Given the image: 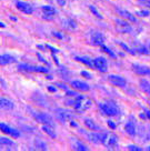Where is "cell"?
Instances as JSON below:
<instances>
[{"instance_id": "1", "label": "cell", "mask_w": 150, "mask_h": 151, "mask_svg": "<svg viewBox=\"0 0 150 151\" xmlns=\"http://www.w3.org/2000/svg\"><path fill=\"white\" fill-rule=\"evenodd\" d=\"M66 104L69 106V107H72L75 108L76 110L78 111H86L91 107V100L86 98L84 96H80L78 94L77 97H71V99H67L66 100Z\"/></svg>"}, {"instance_id": "2", "label": "cell", "mask_w": 150, "mask_h": 151, "mask_svg": "<svg viewBox=\"0 0 150 151\" xmlns=\"http://www.w3.org/2000/svg\"><path fill=\"white\" fill-rule=\"evenodd\" d=\"M99 109L103 116H107V117H116L118 114H120V109L118 107V104L111 100H107L106 102L100 104Z\"/></svg>"}, {"instance_id": "3", "label": "cell", "mask_w": 150, "mask_h": 151, "mask_svg": "<svg viewBox=\"0 0 150 151\" xmlns=\"http://www.w3.org/2000/svg\"><path fill=\"white\" fill-rule=\"evenodd\" d=\"M87 138L90 142L94 145H105V142L108 138L107 132H90L87 134Z\"/></svg>"}, {"instance_id": "4", "label": "cell", "mask_w": 150, "mask_h": 151, "mask_svg": "<svg viewBox=\"0 0 150 151\" xmlns=\"http://www.w3.org/2000/svg\"><path fill=\"white\" fill-rule=\"evenodd\" d=\"M33 119L38 121L41 124H49V126H52L53 127V119L51 118V116H49L48 113L46 112H31Z\"/></svg>"}, {"instance_id": "5", "label": "cell", "mask_w": 150, "mask_h": 151, "mask_svg": "<svg viewBox=\"0 0 150 151\" xmlns=\"http://www.w3.org/2000/svg\"><path fill=\"white\" fill-rule=\"evenodd\" d=\"M18 70L24 71V72H41V73H47V72H49L48 68L31 66V65H27V63H19Z\"/></svg>"}, {"instance_id": "6", "label": "cell", "mask_w": 150, "mask_h": 151, "mask_svg": "<svg viewBox=\"0 0 150 151\" xmlns=\"http://www.w3.org/2000/svg\"><path fill=\"white\" fill-rule=\"evenodd\" d=\"M0 131H2L4 133L8 134L11 138H19L20 137V131L17 130L16 128L11 127L9 124L4 122H0Z\"/></svg>"}, {"instance_id": "7", "label": "cell", "mask_w": 150, "mask_h": 151, "mask_svg": "<svg viewBox=\"0 0 150 151\" xmlns=\"http://www.w3.org/2000/svg\"><path fill=\"white\" fill-rule=\"evenodd\" d=\"M94 69H97L100 72L108 71V61L103 57H97L94 59Z\"/></svg>"}, {"instance_id": "8", "label": "cell", "mask_w": 150, "mask_h": 151, "mask_svg": "<svg viewBox=\"0 0 150 151\" xmlns=\"http://www.w3.org/2000/svg\"><path fill=\"white\" fill-rule=\"evenodd\" d=\"M108 81L112 86L118 87V88H125L127 86L126 79L123 77H121V76H118V75H109Z\"/></svg>"}, {"instance_id": "9", "label": "cell", "mask_w": 150, "mask_h": 151, "mask_svg": "<svg viewBox=\"0 0 150 151\" xmlns=\"http://www.w3.org/2000/svg\"><path fill=\"white\" fill-rule=\"evenodd\" d=\"M116 22V29H117L119 32L121 33H130L132 31V27L128 24L125 20H120V19H116L115 20Z\"/></svg>"}, {"instance_id": "10", "label": "cell", "mask_w": 150, "mask_h": 151, "mask_svg": "<svg viewBox=\"0 0 150 151\" xmlns=\"http://www.w3.org/2000/svg\"><path fill=\"white\" fill-rule=\"evenodd\" d=\"M57 118L60 120L61 122H67V121H72V119L75 118V116L67 110H62V109H56Z\"/></svg>"}, {"instance_id": "11", "label": "cell", "mask_w": 150, "mask_h": 151, "mask_svg": "<svg viewBox=\"0 0 150 151\" xmlns=\"http://www.w3.org/2000/svg\"><path fill=\"white\" fill-rule=\"evenodd\" d=\"M103 42H105V37H103V35L101 32H99V31H94V32L91 33V36H90V43L92 45V46H102Z\"/></svg>"}, {"instance_id": "12", "label": "cell", "mask_w": 150, "mask_h": 151, "mask_svg": "<svg viewBox=\"0 0 150 151\" xmlns=\"http://www.w3.org/2000/svg\"><path fill=\"white\" fill-rule=\"evenodd\" d=\"M16 8L21 11L22 14H31L33 12V8L32 6L28 4V2H25V1H17L16 2Z\"/></svg>"}, {"instance_id": "13", "label": "cell", "mask_w": 150, "mask_h": 151, "mask_svg": "<svg viewBox=\"0 0 150 151\" xmlns=\"http://www.w3.org/2000/svg\"><path fill=\"white\" fill-rule=\"evenodd\" d=\"M41 10H42V14H43V18L47 19V20H50L52 19L57 14V10L55 7H52V6H42L41 7Z\"/></svg>"}, {"instance_id": "14", "label": "cell", "mask_w": 150, "mask_h": 151, "mask_svg": "<svg viewBox=\"0 0 150 151\" xmlns=\"http://www.w3.org/2000/svg\"><path fill=\"white\" fill-rule=\"evenodd\" d=\"M70 86L74 88L75 90H78V91H81V92H86V91H89L90 87L88 83H86L84 81L80 80H74L70 82Z\"/></svg>"}, {"instance_id": "15", "label": "cell", "mask_w": 150, "mask_h": 151, "mask_svg": "<svg viewBox=\"0 0 150 151\" xmlns=\"http://www.w3.org/2000/svg\"><path fill=\"white\" fill-rule=\"evenodd\" d=\"M116 12H117L121 18L127 19V20H129V21H131V22H137V18L132 14H130L128 10H125V9H122V8L117 7V8H116Z\"/></svg>"}, {"instance_id": "16", "label": "cell", "mask_w": 150, "mask_h": 151, "mask_svg": "<svg viewBox=\"0 0 150 151\" xmlns=\"http://www.w3.org/2000/svg\"><path fill=\"white\" fill-rule=\"evenodd\" d=\"M132 70L139 76H150V68L142 65H132Z\"/></svg>"}, {"instance_id": "17", "label": "cell", "mask_w": 150, "mask_h": 151, "mask_svg": "<svg viewBox=\"0 0 150 151\" xmlns=\"http://www.w3.org/2000/svg\"><path fill=\"white\" fill-rule=\"evenodd\" d=\"M14 108V104L11 100L0 97V109L6 110V111H10V110H12Z\"/></svg>"}, {"instance_id": "18", "label": "cell", "mask_w": 150, "mask_h": 151, "mask_svg": "<svg viewBox=\"0 0 150 151\" xmlns=\"http://www.w3.org/2000/svg\"><path fill=\"white\" fill-rule=\"evenodd\" d=\"M16 61L17 59L11 55H0V66H8Z\"/></svg>"}, {"instance_id": "19", "label": "cell", "mask_w": 150, "mask_h": 151, "mask_svg": "<svg viewBox=\"0 0 150 151\" xmlns=\"http://www.w3.org/2000/svg\"><path fill=\"white\" fill-rule=\"evenodd\" d=\"M105 145L108 147V149H115L118 145V137L116 134H108V138L105 142Z\"/></svg>"}, {"instance_id": "20", "label": "cell", "mask_w": 150, "mask_h": 151, "mask_svg": "<svg viewBox=\"0 0 150 151\" xmlns=\"http://www.w3.org/2000/svg\"><path fill=\"white\" fill-rule=\"evenodd\" d=\"M125 131H126L129 136L133 137V136L136 134V123H135V121H132V120L127 121V123L125 124Z\"/></svg>"}, {"instance_id": "21", "label": "cell", "mask_w": 150, "mask_h": 151, "mask_svg": "<svg viewBox=\"0 0 150 151\" xmlns=\"http://www.w3.org/2000/svg\"><path fill=\"white\" fill-rule=\"evenodd\" d=\"M75 59L77 61H79V62H81V63L86 65L87 67H89V68H94V59H91L90 57H87V56L76 57Z\"/></svg>"}, {"instance_id": "22", "label": "cell", "mask_w": 150, "mask_h": 151, "mask_svg": "<svg viewBox=\"0 0 150 151\" xmlns=\"http://www.w3.org/2000/svg\"><path fill=\"white\" fill-rule=\"evenodd\" d=\"M84 124L86 127L88 128L89 130H92V131H97V130H100V127H99L97 123L94 122L92 119H84Z\"/></svg>"}, {"instance_id": "23", "label": "cell", "mask_w": 150, "mask_h": 151, "mask_svg": "<svg viewBox=\"0 0 150 151\" xmlns=\"http://www.w3.org/2000/svg\"><path fill=\"white\" fill-rule=\"evenodd\" d=\"M139 85H140L141 90L145 92L146 94H148L150 97V82L146 79H140L139 80Z\"/></svg>"}, {"instance_id": "24", "label": "cell", "mask_w": 150, "mask_h": 151, "mask_svg": "<svg viewBox=\"0 0 150 151\" xmlns=\"http://www.w3.org/2000/svg\"><path fill=\"white\" fill-rule=\"evenodd\" d=\"M41 129H42V131L46 132L49 137L53 138V139L57 137L56 132H55V130H53V127H52V126H49V124H42Z\"/></svg>"}, {"instance_id": "25", "label": "cell", "mask_w": 150, "mask_h": 151, "mask_svg": "<svg viewBox=\"0 0 150 151\" xmlns=\"http://www.w3.org/2000/svg\"><path fill=\"white\" fill-rule=\"evenodd\" d=\"M132 50L135 51V53H142V55H148L150 52L147 48L144 47V46H141V45H136Z\"/></svg>"}, {"instance_id": "26", "label": "cell", "mask_w": 150, "mask_h": 151, "mask_svg": "<svg viewBox=\"0 0 150 151\" xmlns=\"http://www.w3.org/2000/svg\"><path fill=\"white\" fill-rule=\"evenodd\" d=\"M72 147H74V149H75V150H81V151H88L89 150V148H88V147L84 146L82 142L78 141V140H76Z\"/></svg>"}, {"instance_id": "27", "label": "cell", "mask_w": 150, "mask_h": 151, "mask_svg": "<svg viewBox=\"0 0 150 151\" xmlns=\"http://www.w3.org/2000/svg\"><path fill=\"white\" fill-rule=\"evenodd\" d=\"M63 26H65L68 30H74V29L77 28L76 22L74 20H71V19H66V20L63 21Z\"/></svg>"}, {"instance_id": "28", "label": "cell", "mask_w": 150, "mask_h": 151, "mask_svg": "<svg viewBox=\"0 0 150 151\" xmlns=\"http://www.w3.org/2000/svg\"><path fill=\"white\" fill-rule=\"evenodd\" d=\"M35 147H36V149H39V150H47V145H46V142L40 140V139H36L35 140Z\"/></svg>"}, {"instance_id": "29", "label": "cell", "mask_w": 150, "mask_h": 151, "mask_svg": "<svg viewBox=\"0 0 150 151\" xmlns=\"http://www.w3.org/2000/svg\"><path fill=\"white\" fill-rule=\"evenodd\" d=\"M0 146H14V142L9 138H0Z\"/></svg>"}, {"instance_id": "30", "label": "cell", "mask_w": 150, "mask_h": 151, "mask_svg": "<svg viewBox=\"0 0 150 151\" xmlns=\"http://www.w3.org/2000/svg\"><path fill=\"white\" fill-rule=\"evenodd\" d=\"M89 9H90V11L92 12V14H94V17H97V18H99V19H102V16L99 14L98 10L94 8V6H89Z\"/></svg>"}, {"instance_id": "31", "label": "cell", "mask_w": 150, "mask_h": 151, "mask_svg": "<svg viewBox=\"0 0 150 151\" xmlns=\"http://www.w3.org/2000/svg\"><path fill=\"white\" fill-rule=\"evenodd\" d=\"M101 49H102V51L103 52H106V53H108L109 56L110 57H112V58H115V57H116V55H115V53H113L112 51H111V50H110V49H109L108 47H106V46H101Z\"/></svg>"}, {"instance_id": "32", "label": "cell", "mask_w": 150, "mask_h": 151, "mask_svg": "<svg viewBox=\"0 0 150 151\" xmlns=\"http://www.w3.org/2000/svg\"><path fill=\"white\" fill-rule=\"evenodd\" d=\"M119 45H120V46H121V48H122V49H125V50H126L127 52H129V53H130V55H135V51H133V50H132V49H130V48L128 47V46H127V45H125V43H122V42H120V43H119Z\"/></svg>"}, {"instance_id": "33", "label": "cell", "mask_w": 150, "mask_h": 151, "mask_svg": "<svg viewBox=\"0 0 150 151\" xmlns=\"http://www.w3.org/2000/svg\"><path fill=\"white\" fill-rule=\"evenodd\" d=\"M128 150L141 151V150H142V149H141V148H139V147H137V146H133V145H129V146H128Z\"/></svg>"}, {"instance_id": "34", "label": "cell", "mask_w": 150, "mask_h": 151, "mask_svg": "<svg viewBox=\"0 0 150 151\" xmlns=\"http://www.w3.org/2000/svg\"><path fill=\"white\" fill-rule=\"evenodd\" d=\"M52 35L55 36V37H57V38H59V39H65V35L63 33H59L58 31H52Z\"/></svg>"}, {"instance_id": "35", "label": "cell", "mask_w": 150, "mask_h": 151, "mask_svg": "<svg viewBox=\"0 0 150 151\" xmlns=\"http://www.w3.org/2000/svg\"><path fill=\"white\" fill-rule=\"evenodd\" d=\"M138 14H139V16H141V17H148L150 14V12L147 11V10H141V11H138Z\"/></svg>"}, {"instance_id": "36", "label": "cell", "mask_w": 150, "mask_h": 151, "mask_svg": "<svg viewBox=\"0 0 150 151\" xmlns=\"http://www.w3.org/2000/svg\"><path fill=\"white\" fill-rule=\"evenodd\" d=\"M66 93H67V96H68V97H70V98L71 97L74 98V97H77V96H78L77 92H75V91H69V90H67Z\"/></svg>"}, {"instance_id": "37", "label": "cell", "mask_w": 150, "mask_h": 151, "mask_svg": "<svg viewBox=\"0 0 150 151\" xmlns=\"http://www.w3.org/2000/svg\"><path fill=\"white\" fill-rule=\"evenodd\" d=\"M81 76H84V78H87V79H91L92 77L90 75L89 72H87V71H81Z\"/></svg>"}, {"instance_id": "38", "label": "cell", "mask_w": 150, "mask_h": 151, "mask_svg": "<svg viewBox=\"0 0 150 151\" xmlns=\"http://www.w3.org/2000/svg\"><path fill=\"white\" fill-rule=\"evenodd\" d=\"M57 86H58V87H59L60 89H63V90H66V91H67V87L65 85H61V83H57Z\"/></svg>"}, {"instance_id": "39", "label": "cell", "mask_w": 150, "mask_h": 151, "mask_svg": "<svg viewBox=\"0 0 150 151\" xmlns=\"http://www.w3.org/2000/svg\"><path fill=\"white\" fill-rule=\"evenodd\" d=\"M57 2H58L60 6H65V4H66V0H57Z\"/></svg>"}, {"instance_id": "40", "label": "cell", "mask_w": 150, "mask_h": 151, "mask_svg": "<svg viewBox=\"0 0 150 151\" xmlns=\"http://www.w3.org/2000/svg\"><path fill=\"white\" fill-rule=\"evenodd\" d=\"M47 48H49V49H51V51H53V52H59V50H58V49H56V48L51 47V46H47Z\"/></svg>"}, {"instance_id": "41", "label": "cell", "mask_w": 150, "mask_h": 151, "mask_svg": "<svg viewBox=\"0 0 150 151\" xmlns=\"http://www.w3.org/2000/svg\"><path fill=\"white\" fill-rule=\"evenodd\" d=\"M108 124H109V126H110L111 128H112V129H113V128H116V124H113V123L111 122V121H108Z\"/></svg>"}, {"instance_id": "42", "label": "cell", "mask_w": 150, "mask_h": 151, "mask_svg": "<svg viewBox=\"0 0 150 151\" xmlns=\"http://www.w3.org/2000/svg\"><path fill=\"white\" fill-rule=\"evenodd\" d=\"M146 114H147V117L150 119V110H146Z\"/></svg>"}, {"instance_id": "43", "label": "cell", "mask_w": 150, "mask_h": 151, "mask_svg": "<svg viewBox=\"0 0 150 151\" xmlns=\"http://www.w3.org/2000/svg\"><path fill=\"white\" fill-rule=\"evenodd\" d=\"M38 57H39V58H40V61H42V62H46V60H45V59H43V58H42V57L40 56V55H39V53H38Z\"/></svg>"}, {"instance_id": "44", "label": "cell", "mask_w": 150, "mask_h": 151, "mask_svg": "<svg viewBox=\"0 0 150 151\" xmlns=\"http://www.w3.org/2000/svg\"><path fill=\"white\" fill-rule=\"evenodd\" d=\"M49 90H50V91H53V92L56 91V89H55V88H51V87H49Z\"/></svg>"}, {"instance_id": "45", "label": "cell", "mask_w": 150, "mask_h": 151, "mask_svg": "<svg viewBox=\"0 0 150 151\" xmlns=\"http://www.w3.org/2000/svg\"><path fill=\"white\" fill-rule=\"evenodd\" d=\"M0 27H5V24H4V22H0Z\"/></svg>"}, {"instance_id": "46", "label": "cell", "mask_w": 150, "mask_h": 151, "mask_svg": "<svg viewBox=\"0 0 150 151\" xmlns=\"http://www.w3.org/2000/svg\"><path fill=\"white\" fill-rule=\"evenodd\" d=\"M147 149H148V150H150V147H148V148H147Z\"/></svg>"}, {"instance_id": "47", "label": "cell", "mask_w": 150, "mask_h": 151, "mask_svg": "<svg viewBox=\"0 0 150 151\" xmlns=\"http://www.w3.org/2000/svg\"><path fill=\"white\" fill-rule=\"evenodd\" d=\"M149 49H150V47H149Z\"/></svg>"}]
</instances>
